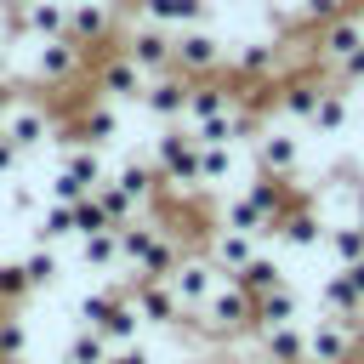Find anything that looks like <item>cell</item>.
<instances>
[{
    "label": "cell",
    "instance_id": "6da1fadb",
    "mask_svg": "<svg viewBox=\"0 0 364 364\" xmlns=\"http://www.w3.org/2000/svg\"><path fill=\"white\" fill-rule=\"evenodd\" d=\"M199 318H205V330H210V336L256 330V296H250V290H239V284L228 279V284H216V290H210V301L199 307Z\"/></svg>",
    "mask_w": 364,
    "mask_h": 364
},
{
    "label": "cell",
    "instance_id": "7a4b0ae2",
    "mask_svg": "<svg viewBox=\"0 0 364 364\" xmlns=\"http://www.w3.org/2000/svg\"><path fill=\"white\" fill-rule=\"evenodd\" d=\"M353 341H358L353 324L318 313V318L307 324V364H353Z\"/></svg>",
    "mask_w": 364,
    "mask_h": 364
},
{
    "label": "cell",
    "instance_id": "3957f363",
    "mask_svg": "<svg viewBox=\"0 0 364 364\" xmlns=\"http://www.w3.org/2000/svg\"><path fill=\"white\" fill-rule=\"evenodd\" d=\"M199 148H205V142H199L193 131H182V125L165 131V136H159V171H165L171 182H182V188H199Z\"/></svg>",
    "mask_w": 364,
    "mask_h": 364
},
{
    "label": "cell",
    "instance_id": "277c9868",
    "mask_svg": "<svg viewBox=\"0 0 364 364\" xmlns=\"http://www.w3.org/2000/svg\"><path fill=\"white\" fill-rule=\"evenodd\" d=\"M256 159L273 176H296L301 171V136L290 125H267V131H256Z\"/></svg>",
    "mask_w": 364,
    "mask_h": 364
},
{
    "label": "cell",
    "instance_id": "5b68a950",
    "mask_svg": "<svg viewBox=\"0 0 364 364\" xmlns=\"http://www.w3.org/2000/svg\"><path fill=\"white\" fill-rule=\"evenodd\" d=\"M171 279V290H176V301H182V313H199L205 301H210V290L222 284V267L216 262H182L176 273H165Z\"/></svg>",
    "mask_w": 364,
    "mask_h": 364
},
{
    "label": "cell",
    "instance_id": "8992f818",
    "mask_svg": "<svg viewBox=\"0 0 364 364\" xmlns=\"http://www.w3.org/2000/svg\"><path fill=\"white\" fill-rule=\"evenodd\" d=\"M176 63L188 68V74H205V68H216L222 63V40L210 34V28H176Z\"/></svg>",
    "mask_w": 364,
    "mask_h": 364
},
{
    "label": "cell",
    "instance_id": "52a82bcc",
    "mask_svg": "<svg viewBox=\"0 0 364 364\" xmlns=\"http://www.w3.org/2000/svg\"><path fill=\"white\" fill-rule=\"evenodd\" d=\"M256 336L273 364H307V324H262Z\"/></svg>",
    "mask_w": 364,
    "mask_h": 364
},
{
    "label": "cell",
    "instance_id": "ba28073f",
    "mask_svg": "<svg viewBox=\"0 0 364 364\" xmlns=\"http://www.w3.org/2000/svg\"><path fill=\"white\" fill-rule=\"evenodd\" d=\"M347 119H353V97H347V85L330 80L324 97H318V108H313V119H307V131H318V136H341Z\"/></svg>",
    "mask_w": 364,
    "mask_h": 364
},
{
    "label": "cell",
    "instance_id": "9c48e42d",
    "mask_svg": "<svg viewBox=\"0 0 364 364\" xmlns=\"http://www.w3.org/2000/svg\"><path fill=\"white\" fill-rule=\"evenodd\" d=\"M250 256H256V233H245V228H222V233H216V245H210V262H216L228 279H233Z\"/></svg>",
    "mask_w": 364,
    "mask_h": 364
},
{
    "label": "cell",
    "instance_id": "30bf717a",
    "mask_svg": "<svg viewBox=\"0 0 364 364\" xmlns=\"http://www.w3.org/2000/svg\"><path fill=\"white\" fill-rule=\"evenodd\" d=\"M262 324H301V296H296L290 279H284L279 290L256 296V330H262Z\"/></svg>",
    "mask_w": 364,
    "mask_h": 364
},
{
    "label": "cell",
    "instance_id": "8fae6325",
    "mask_svg": "<svg viewBox=\"0 0 364 364\" xmlns=\"http://www.w3.org/2000/svg\"><path fill=\"white\" fill-rule=\"evenodd\" d=\"M233 284H239V290H250V296H267V290H279V284H284V267H279L273 256H262V250H256V256L233 273Z\"/></svg>",
    "mask_w": 364,
    "mask_h": 364
},
{
    "label": "cell",
    "instance_id": "7c38bea8",
    "mask_svg": "<svg viewBox=\"0 0 364 364\" xmlns=\"http://www.w3.org/2000/svg\"><path fill=\"white\" fill-rule=\"evenodd\" d=\"M324 245H330L336 267L364 262V228H358V222H330V228H324Z\"/></svg>",
    "mask_w": 364,
    "mask_h": 364
},
{
    "label": "cell",
    "instance_id": "4fadbf2b",
    "mask_svg": "<svg viewBox=\"0 0 364 364\" xmlns=\"http://www.w3.org/2000/svg\"><path fill=\"white\" fill-rule=\"evenodd\" d=\"M148 17L159 28H193L205 23V0H148Z\"/></svg>",
    "mask_w": 364,
    "mask_h": 364
},
{
    "label": "cell",
    "instance_id": "5bb4252c",
    "mask_svg": "<svg viewBox=\"0 0 364 364\" xmlns=\"http://www.w3.org/2000/svg\"><path fill=\"white\" fill-rule=\"evenodd\" d=\"M148 102H154V114H165V119H176V114H188V91L182 85H148Z\"/></svg>",
    "mask_w": 364,
    "mask_h": 364
},
{
    "label": "cell",
    "instance_id": "9a60e30c",
    "mask_svg": "<svg viewBox=\"0 0 364 364\" xmlns=\"http://www.w3.org/2000/svg\"><path fill=\"white\" fill-rule=\"evenodd\" d=\"M341 11H353V0H301V11H296V17L318 28V23H330V17H341Z\"/></svg>",
    "mask_w": 364,
    "mask_h": 364
},
{
    "label": "cell",
    "instance_id": "2e32d148",
    "mask_svg": "<svg viewBox=\"0 0 364 364\" xmlns=\"http://www.w3.org/2000/svg\"><path fill=\"white\" fill-rule=\"evenodd\" d=\"M330 80H336V85H347V91H353V85H364V51H353V57H347Z\"/></svg>",
    "mask_w": 364,
    "mask_h": 364
}]
</instances>
